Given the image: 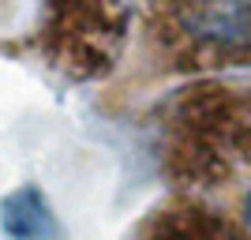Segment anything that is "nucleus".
<instances>
[{
  "mask_svg": "<svg viewBox=\"0 0 251 240\" xmlns=\"http://www.w3.org/2000/svg\"><path fill=\"white\" fill-rule=\"evenodd\" d=\"M154 158L169 195L218 199L251 177V79H202L154 109Z\"/></svg>",
  "mask_w": 251,
  "mask_h": 240,
  "instance_id": "nucleus-1",
  "label": "nucleus"
},
{
  "mask_svg": "<svg viewBox=\"0 0 251 240\" xmlns=\"http://www.w3.org/2000/svg\"><path fill=\"white\" fill-rule=\"evenodd\" d=\"M147 79L251 64V4H154L139 11Z\"/></svg>",
  "mask_w": 251,
  "mask_h": 240,
  "instance_id": "nucleus-2",
  "label": "nucleus"
},
{
  "mask_svg": "<svg viewBox=\"0 0 251 240\" xmlns=\"http://www.w3.org/2000/svg\"><path fill=\"white\" fill-rule=\"evenodd\" d=\"M131 23V8H45L34 45L68 79H98L120 60Z\"/></svg>",
  "mask_w": 251,
  "mask_h": 240,
  "instance_id": "nucleus-3",
  "label": "nucleus"
},
{
  "mask_svg": "<svg viewBox=\"0 0 251 240\" xmlns=\"http://www.w3.org/2000/svg\"><path fill=\"white\" fill-rule=\"evenodd\" d=\"M0 229L8 240H60L56 214L49 210L45 195L34 184H23L11 191L0 207Z\"/></svg>",
  "mask_w": 251,
  "mask_h": 240,
  "instance_id": "nucleus-4",
  "label": "nucleus"
},
{
  "mask_svg": "<svg viewBox=\"0 0 251 240\" xmlns=\"http://www.w3.org/2000/svg\"><path fill=\"white\" fill-rule=\"evenodd\" d=\"M180 199V195H176ZM191 203H199V199H191ZM202 207H214V210H221L225 218H232L236 225L244 229V237L251 240V177L248 180H240L236 188H229L225 195H218V199H206Z\"/></svg>",
  "mask_w": 251,
  "mask_h": 240,
  "instance_id": "nucleus-5",
  "label": "nucleus"
}]
</instances>
